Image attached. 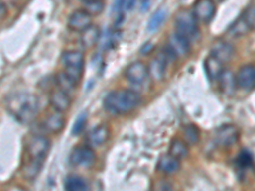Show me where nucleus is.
Instances as JSON below:
<instances>
[{
	"instance_id": "33",
	"label": "nucleus",
	"mask_w": 255,
	"mask_h": 191,
	"mask_svg": "<svg viewBox=\"0 0 255 191\" xmlns=\"http://www.w3.org/2000/svg\"><path fill=\"white\" fill-rule=\"evenodd\" d=\"M152 191H174L172 184L166 181V180H159L153 185V190Z\"/></svg>"
},
{
	"instance_id": "8",
	"label": "nucleus",
	"mask_w": 255,
	"mask_h": 191,
	"mask_svg": "<svg viewBox=\"0 0 255 191\" xmlns=\"http://www.w3.org/2000/svg\"><path fill=\"white\" fill-rule=\"evenodd\" d=\"M191 12L199 23L208 24L215 18L216 12H217V5L213 0H197Z\"/></svg>"
},
{
	"instance_id": "36",
	"label": "nucleus",
	"mask_w": 255,
	"mask_h": 191,
	"mask_svg": "<svg viewBox=\"0 0 255 191\" xmlns=\"http://www.w3.org/2000/svg\"><path fill=\"white\" fill-rule=\"evenodd\" d=\"M6 191H26V190H24V189H22V188H19V186H13V188L8 189Z\"/></svg>"
},
{
	"instance_id": "30",
	"label": "nucleus",
	"mask_w": 255,
	"mask_h": 191,
	"mask_svg": "<svg viewBox=\"0 0 255 191\" xmlns=\"http://www.w3.org/2000/svg\"><path fill=\"white\" fill-rule=\"evenodd\" d=\"M236 163H238V167L241 168V170L252 167L253 166L252 154H250L248 151H243L238 156V161H236Z\"/></svg>"
},
{
	"instance_id": "38",
	"label": "nucleus",
	"mask_w": 255,
	"mask_h": 191,
	"mask_svg": "<svg viewBox=\"0 0 255 191\" xmlns=\"http://www.w3.org/2000/svg\"><path fill=\"white\" fill-rule=\"evenodd\" d=\"M83 3H87V1H92V0H82Z\"/></svg>"
},
{
	"instance_id": "7",
	"label": "nucleus",
	"mask_w": 255,
	"mask_h": 191,
	"mask_svg": "<svg viewBox=\"0 0 255 191\" xmlns=\"http://www.w3.org/2000/svg\"><path fill=\"white\" fill-rule=\"evenodd\" d=\"M50 148H51V142L49 138L44 135L32 136L29 142L27 143V154L32 159L45 161Z\"/></svg>"
},
{
	"instance_id": "12",
	"label": "nucleus",
	"mask_w": 255,
	"mask_h": 191,
	"mask_svg": "<svg viewBox=\"0 0 255 191\" xmlns=\"http://www.w3.org/2000/svg\"><path fill=\"white\" fill-rule=\"evenodd\" d=\"M239 136H240V133H239L238 127H235L234 125H223L216 133L215 139L217 145L227 148L235 144L238 142Z\"/></svg>"
},
{
	"instance_id": "25",
	"label": "nucleus",
	"mask_w": 255,
	"mask_h": 191,
	"mask_svg": "<svg viewBox=\"0 0 255 191\" xmlns=\"http://www.w3.org/2000/svg\"><path fill=\"white\" fill-rule=\"evenodd\" d=\"M218 82H220L221 90L225 93H227V95H232L234 91H235V88L238 87V86H236L235 76H234L232 72H230V70H225V72L222 73L221 78L218 79Z\"/></svg>"
},
{
	"instance_id": "24",
	"label": "nucleus",
	"mask_w": 255,
	"mask_h": 191,
	"mask_svg": "<svg viewBox=\"0 0 255 191\" xmlns=\"http://www.w3.org/2000/svg\"><path fill=\"white\" fill-rule=\"evenodd\" d=\"M65 191H91V189L83 177L72 175L65 180Z\"/></svg>"
},
{
	"instance_id": "9",
	"label": "nucleus",
	"mask_w": 255,
	"mask_h": 191,
	"mask_svg": "<svg viewBox=\"0 0 255 191\" xmlns=\"http://www.w3.org/2000/svg\"><path fill=\"white\" fill-rule=\"evenodd\" d=\"M69 161L73 166L78 167H91L96 161V153L88 145H79L70 153Z\"/></svg>"
},
{
	"instance_id": "26",
	"label": "nucleus",
	"mask_w": 255,
	"mask_h": 191,
	"mask_svg": "<svg viewBox=\"0 0 255 191\" xmlns=\"http://www.w3.org/2000/svg\"><path fill=\"white\" fill-rule=\"evenodd\" d=\"M170 154L177 159L186 158L189 154L188 144L181 139H174L170 144Z\"/></svg>"
},
{
	"instance_id": "21",
	"label": "nucleus",
	"mask_w": 255,
	"mask_h": 191,
	"mask_svg": "<svg viewBox=\"0 0 255 191\" xmlns=\"http://www.w3.org/2000/svg\"><path fill=\"white\" fill-rule=\"evenodd\" d=\"M109 139V129L106 125L96 126L88 135V142L93 147H100Z\"/></svg>"
},
{
	"instance_id": "23",
	"label": "nucleus",
	"mask_w": 255,
	"mask_h": 191,
	"mask_svg": "<svg viewBox=\"0 0 255 191\" xmlns=\"http://www.w3.org/2000/svg\"><path fill=\"white\" fill-rule=\"evenodd\" d=\"M44 165V161H38V159L29 158L28 162L22 167V174H23L26 180H35L41 172V168Z\"/></svg>"
},
{
	"instance_id": "4",
	"label": "nucleus",
	"mask_w": 255,
	"mask_h": 191,
	"mask_svg": "<svg viewBox=\"0 0 255 191\" xmlns=\"http://www.w3.org/2000/svg\"><path fill=\"white\" fill-rule=\"evenodd\" d=\"M60 61L64 68V72L69 74L77 82L81 81L82 77H83L84 65H86V59L81 51H77V50L63 51Z\"/></svg>"
},
{
	"instance_id": "1",
	"label": "nucleus",
	"mask_w": 255,
	"mask_h": 191,
	"mask_svg": "<svg viewBox=\"0 0 255 191\" xmlns=\"http://www.w3.org/2000/svg\"><path fill=\"white\" fill-rule=\"evenodd\" d=\"M6 107L9 112L22 124H29L36 119L40 108L37 96L28 92H18L9 96L6 99Z\"/></svg>"
},
{
	"instance_id": "17",
	"label": "nucleus",
	"mask_w": 255,
	"mask_h": 191,
	"mask_svg": "<svg viewBox=\"0 0 255 191\" xmlns=\"http://www.w3.org/2000/svg\"><path fill=\"white\" fill-rule=\"evenodd\" d=\"M44 126L49 133L60 134L65 127V117L63 113L55 111L54 113H50L44 122Z\"/></svg>"
},
{
	"instance_id": "22",
	"label": "nucleus",
	"mask_w": 255,
	"mask_h": 191,
	"mask_svg": "<svg viewBox=\"0 0 255 191\" xmlns=\"http://www.w3.org/2000/svg\"><path fill=\"white\" fill-rule=\"evenodd\" d=\"M250 31H252V28H250L249 24L247 23V20L244 19V17L241 15L230 26L229 35L234 38H240L247 36Z\"/></svg>"
},
{
	"instance_id": "15",
	"label": "nucleus",
	"mask_w": 255,
	"mask_h": 191,
	"mask_svg": "<svg viewBox=\"0 0 255 191\" xmlns=\"http://www.w3.org/2000/svg\"><path fill=\"white\" fill-rule=\"evenodd\" d=\"M50 104L52 106V108L58 112H65L70 108L72 106V98H70V95L64 91L54 90L50 95Z\"/></svg>"
},
{
	"instance_id": "16",
	"label": "nucleus",
	"mask_w": 255,
	"mask_h": 191,
	"mask_svg": "<svg viewBox=\"0 0 255 191\" xmlns=\"http://www.w3.org/2000/svg\"><path fill=\"white\" fill-rule=\"evenodd\" d=\"M204 69H206L209 81H218L222 76V73L225 72V64L209 54L204 60Z\"/></svg>"
},
{
	"instance_id": "2",
	"label": "nucleus",
	"mask_w": 255,
	"mask_h": 191,
	"mask_svg": "<svg viewBox=\"0 0 255 191\" xmlns=\"http://www.w3.org/2000/svg\"><path fill=\"white\" fill-rule=\"evenodd\" d=\"M140 95L133 90H114L104 98L105 110L114 115H124L135 110L140 104Z\"/></svg>"
},
{
	"instance_id": "35",
	"label": "nucleus",
	"mask_w": 255,
	"mask_h": 191,
	"mask_svg": "<svg viewBox=\"0 0 255 191\" xmlns=\"http://www.w3.org/2000/svg\"><path fill=\"white\" fill-rule=\"evenodd\" d=\"M0 8H1V18H4L6 15V8H5V3H1V5H0Z\"/></svg>"
},
{
	"instance_id": "18",
	"label": "nucleus",
	"mask_w": 255,
	"mask_h": 191,
	"mask_svg": "<svg viewBox=\"0 0 255 191\" xmlns=\"http://www.w3.org/2000/svg\"><path fill=\"white\" fill-rule=\"evenodd\" d=\"M180 168V159L175 158L171 154H163L157 163V170L162 174L170 175L176 172Z\"/></svg>"
},
{
	"instance_id": "10",
	"label": "nucleus",
	"mask_w": 255,
	"mask_h": 191,
	"mask_svg": "<svg viewBox=\"0 0 255 191\" xmlns=\"http://www.w3.org/2000/svg\"><path fill=\"white\" fill-rule=\"evenodd\" d=\"M92 24V15L86 9H77L68 18V28L73 32L82 33Z\"/></svg>"
},
{
	"instance_id": "31",
	"label": "nucleus",
	"mask_w": 255,
	"mask_h": 191,
	"mask_svg": "<svg viewBox=\"0 0 255 191\" xmlns=\"http://www.w3.org/2000/svg\"><path fill=\"white\" fill-rule=\"evenodd\" d=\"M252 29H255V4H250L241 14Z\"/></svg>"
},
{
	"instance_id": "29",
	"label": "nucleus",
	"mask_w": 255,
	"mask_h": 191,
	"mask_svg": "<svg viewBox=\"0 0 255 191\" xmlns=\"http://www.w3.org/2000/svg\"><path fill=\"white\" fill-rule=\"evenodd\" d=\"M91 15H100L105 9L104 0H92V1H87L84 3V8Z\"/></svg>"
},
{
	"instance_id": "37",
	"label": "nucleus",
	"mask_w": 255,
	"mask_h": 191,
	"mask_svg": "<svg viewBox=\"0 0 255 191\" xmlns=\"http://www.w3.org/2000/svg\"><path fill=\"white\" fill-rule=\"evenodd\" d=\"M215 3H222V1H225V0H213Z\"/></svg>"
},
{
	"instance_id": "20",
	"label": "nucleus",
	"mask_w": 255,
	"mask_h": 191,
	"mask_svg": "<svg viewBox=\"0 0 255 191\" xmlns=\"http://www.w3.org/2000/svg\"><path fill=\"white\" fill-rule=\"evenodd\" d=\"M100 38V28L95 24H92L91 27H88L86 31H83L81 33V44L83 45V47L86 49H92L97 45Z\"/></svg>"
},
{
	"instance_id": "6",
	"label": "nucleus",
	"mask_w": 255,
	"mask_h": 191,
	"mask_svg": "<svg viewBox=\"0 0 255 191\" xmlns=\"http://www.w3.org/2000/svg\"><path fill=\"white\" fill-rule=\"evenodd\" d=\"M124 77L128 82L133 86L142 87L149 79V72L148 67L142 61H133L130 65H128L125 69Z\"/></svg>"
},
{
	"instance_id": "34",
	"label": "nucleus",
	"mask_w": 255,
	"mask_h": 191,
	"mask_svg": "<svg viewBox=\"0 0 255 191\" xmlns=\"http://www.w3.org/2000/svg\"><path fill=\"white\" fill-rule=\"evenodd\" d=\"M140 6H142V10H147L149 6V0H140Z\"/></svg>"
},
{
	"instance_id": "5",
	"label": "nucleus",
	"mask_w": 255,
	"mask_h": 191,
	"mask_svg": "<svg viewBox=\"0 0 255 191\" xmlns=\"http://www.w3.org/2000/svg\"><path fill=\"white\" fill-rule=\"evenodd\" d=\"M176 56L172 54L168 47L166 46L162 51L159 52L156 58H153L148 65V72H149V78L154 82H161L166 76V69L167 64L170 61H174Z\"/></svg>"
},
{
	"instance_id": "27",
	"label": "nucleus",
	"mask_w": 255,
	"mask_h": 191,
	"mask_svg": "<svg viewBox=\"0 0 255 191\" xmlns=\"http://www.w3.org/2000/svg\"><path fill=\"white\" fill-rule=\"evenodd\" d=\"M165 19H166V10L165 9H158V10L154 12V14L152 15L149 22H148L147 29L149 32L156 31V29H158L159 27L162 26Z\"/></svg>"
},
{
	"instance_id": "28",
	"label": "nucleus",
	"mask_w": 255,
	"mask_h": 191,
	"mask_svg": "<svg viewBox=\"0 0 255 191\" xmlns=\"http://www.w3.org/2000/svg\"><path fill=\"white\" fill-rule=\"evenodd\" d=\"M183 135L186 143H189V144H195V143L199 140L200 131L195 125L190 124V125H186V126L183 129Z\"/></svg>"
},
{
	"instance_id": "13",
	"label": "nucleus",
	"mask_w": 255,
	"mask_h": 191,
	"mask_svg": "<svg viewBox=\"0 0 255 191\" xmlns=\"http://www.w3.org/2000/svg\"><path fill=\"white\" fill-rule=\"evenodd\" d=\"M190 44L186 38H184L183 36H180L177 32H174L167 40V45L166 46L168 47V50L174 54L177 58H185V56L189 55L190 52Z\"/></svg>"
},
{
	"instance_id": "19",
	"label": "nucleus",
	"mask_w": 255,
	"mask_h": 191,
	"mask_svg": "<svg viewBox=\"0 0 255 191\" xmlns=\"http://www.w3.org/2000/svg\"><path fill=\"white\" fill-rule=\"evenodd\" d=\"M55 83L56 86H58L59 90L72 95V93L77 90V87H78L79 82H77L76 79H73L69 74H67V73L63 70V72L58 73V76L55 77Z\"/></svg>"
},
{
	"instance_id": "32",
	"label": "nucleus",
	"mask_w": 255,
	"mask_h": 191,
	"mask_svg": "<svg viewBox=\"0 0 255 191\" xmlns=\"http://www.w3.org/2000/svg\"><path fill=\"white\" fill-rule=\"evenodd\" d=\"M86 122H87V112H82L81 115L78 116V119L76 120L74 125H73V135H78V134H81L82 130L84 129V126H86Z\"/></svg>"
},
{
	"instance_id": "3",
	"label": "nucleus",
	"mask_w": 255,
	"mask_h": 191,
	"mask_svg": "<svg viewBox=\"0 0 255 191\" xmlns=\"http://www.w3.org/2000/svg\"><path fill=\"white\" fill-rule=\"evenodd\" d=\"M175 32H177L180 36L191 42L199 36V22L194 17L193 12H189L186 9L180 10L176 14L174 20Z\"/></svg>"
},
{
	"instance_id": "11",
	"label": "nucleus",
	"mask_w": 255,
	"mask_h": 191,
	"mask_svg": "<svg viewBox=\"0 0 255 191\" xmlns=\"http://www.w3.org/2000/svg\"><path fill=\"white\" fill-rule=\"evenodd\" d=\"M236 86L243 91H252L255 88V67L253 64H245L235 74Z\"/></svg>"
},
{
	"instance_id": "14",
	"label": "nucleus",
	"mask_w": 255,
	"mask_h": 191,
	"mask_svg": "<svg viewBox=\"0 0 255 191\" xmlns=\"http://www.w3.org/2000/svg\"><path fill=\"white\" fill-rule=\"evenodd\" d=\"M235 47H234L232 44H230L229 41H217L216 44H213V46H212L211 49V55L217 58L218 60L222 61L223 64L229 63V61L235 56Z\"/></svg>"
}]
</instances>
